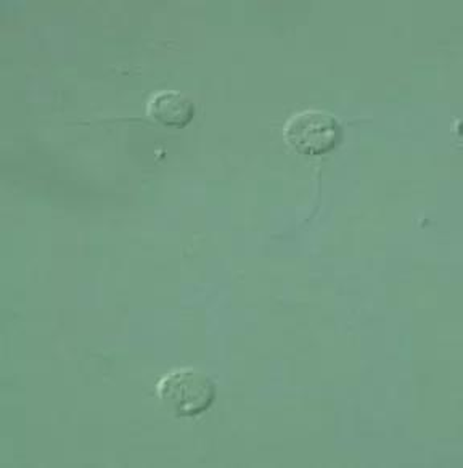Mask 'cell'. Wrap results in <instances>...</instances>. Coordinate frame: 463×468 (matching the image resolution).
I'll return each mask as SVG.
<instances>
[{"mask_svg": "<svg viewBox=\"0 0 463 468\" xmlns=\"http://www.w3.org/2000/svg\"><path fill=\"white\" fill-rule=\"evenodd\" d=\"M147 116L162 126L184 129L195 118V103L177 90H163L148 101Z\"/></svg>", "mask_w": 463, "mask_h": 468, "instance_id": "obj_3", "label": "cell"}, {"mask_svg": "<svg viewBox=\"0 0 463 468\" xmlns=\"http://www.w3.org/2000/svg\"><path fill=\"white\" fill-rule=\"evenodd\" d=\"M217 389L208 374L196 368H181L166 375L158 385V398L175 417H196L216 401Z\"/></svg>", "mask_w": 463, "mask_h": 468, "instance_id": "obj_1", "label": "cell"}, {"mask_svg": "<svg viewBox=\"0 0 463 468\" xmlns=\"http://www.w3.org/2000/svg\"><path fill=\"white\" fill-rule=\"evenodd\" d=\"M283 139L296 154L319 158L340 147L342 127L333 114L322 110H304L287 121Z\"/></svg>", "mask_w": 463, "mask_h": 468, "instance_id": "obj_2", "label": "cell"}]
</instances>
